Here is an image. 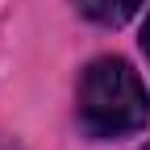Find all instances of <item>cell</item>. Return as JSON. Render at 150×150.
<instances>
[{
    "label": "cell",
    "mask_w": 150,
    "mask_h": 150,
    "mask_svg": "<svg viewBox=\"0 0 150 150\" xmlns=\"http://www.w3.org/2000/svg\"><path fill=\"white\" fill-rule=\"evenodd\" d=\"M79 129L96 142L138 134L150 121V96L125 59H96L79 75Z\"/></svg>",
    "instance_id": "6da1fadb"
},
{
    "label": "cell",
    "mask_w": 150,
    "mask_h": 150,
    "mask_svg": "<svg viewBox=\"0 0 150 150\" xmlns=\"http://www.w3.org/2000/svg\"><path fill=\"white\" fill-rule=\"evenodd\" d=\"M79 13L96 25H125L129 17L142 8V0H75Z\"/></svg>",
    "instance_id": "7a4b0ae2"
},
{
    "label": "cell",
    "mask_w": 150,
    "mask_h": 150,
    "mask_svg": "<svg viewBox=\"0 0 150 150\" xmlns=\"http://www.w3.org/2000/svg\"><path fill=\"white\" fill-rule=\"evenodd\" d=\"M138 42H142V54H146V63H150V13H146V21H142V38H138Z\"/></svg>",
    "instance_id": "3957f363"
},
{
    "label": "cell",
    "mask_w": 150,
    "mask_h": 150,
    "mask_svg": "<svg viewBox=\"0 0 150 150\" xmlns=\"http://www.w3.org/2000/svg\"><path fill=\"white\" fill-rule=\"evenodd\" d=\"M0 150H21V146H17V142H8L4 134H0Z\"/></svg>",
    "instance_id": "277c9868"
},
{
    "label": "cell",
    "mask_w": 150,
    "mask_h": 150,
    "mask_svg": "<svg viewBox=\"0 0 150 150\" xmlns=\"http://www.w3.org/2000/svg\"><path fill=\"white\" fill-rule=\"evenodd\" d=\"M146 150H150V146H146Z\"/></svg>",
    "instance_id": "5b68a950"
}]
</instances>
